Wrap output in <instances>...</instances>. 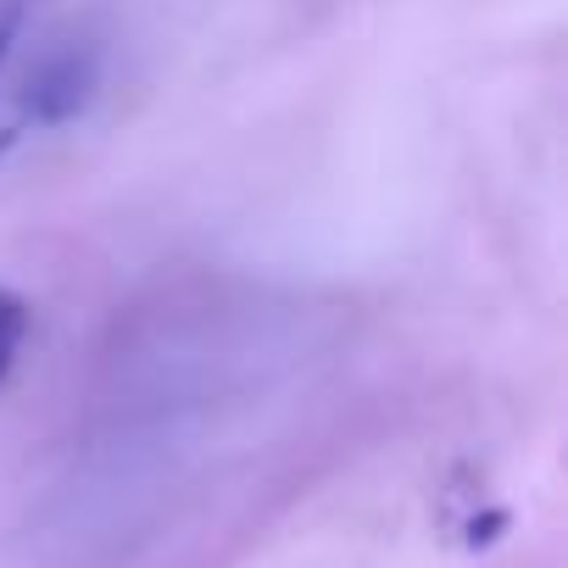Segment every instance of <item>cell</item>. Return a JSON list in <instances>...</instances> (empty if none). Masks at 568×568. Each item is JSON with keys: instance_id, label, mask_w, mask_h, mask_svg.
Masks as SVG:
<instances>
[{"instance_id": "1", "label": "cell", "mask_w": 568, "mask_h": 568, "mask_svg": "<svg viewBox=\"0 0 568 568\" xmlns=\"http://www.w3.org/2000/svg\"><path fill=\"white\" fill-rule=\"evenodd\" d=\"M95 79H101V57L90 45H68V51H51L29 79H23V95H18V112L23 123L34 129H57L68 118H79L95 95Z\"/></svg>"}, {"instance_id": "2", "label": "cell", "mask_w": 568, "mask_h": 568, "mask_svg": "<svg viewBox=\"0 0 568 568\" xmlns=\"http://www.w3.org/2000/svg\"><path fill=\"white\" fill-rule=\"evenodd\" d=\"M29 329H34L29 302H23L18 291H7V284H0V390H7V379H12V368H18V357H23Z\"/></svg>"}, {"instance_id": "3", "label": "cell", "mask_w": 568, "mask_h": 568, "mask_svg": "<svg viewBox=\"0 0 568 568\" xmlns=\"http://www.w3.org/2000/svg\"><path fill=\"white\" fill-rule=\"evenodd\" d=\"M23 18H29V0H0V68H7V57L23 34Z\"/></svg>"}]
</instances>
